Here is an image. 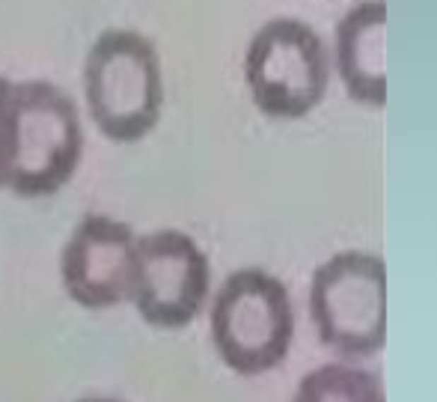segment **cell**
<instances>
[{"instance_id":"9c48e42d","label":"cell","mask_w":437,"mask_h":402,"mask_svg":"<svg viewBox=\"0 0 437 402\" xmlns=\"http://www.w3.org/2000/svg\"><path fill=\"white\" fill-rule=\"evenodd\" d=\"M291 402H387L381 379L348 364H325L301 379Z\"/></svg>"},{"instance_id":"8992f818","label":"cell","mask_w":437,"mask_h":402,"mask_svg":"<svg viewBox=\"0 0 437 402\" xmlns=\"http://www.w3.org/2000/svg\"><path fill=\"white\" fill-rule=\"evenodd\" d=\"M211 286L209 256L182 229H155L134 239L128 298L140 319L161 331L191 325Z\"/></svg>"},{"instance_id":"ba28073f","label":"cell","mask_w":437,"mask_h":402,"mask_svg":"<svg viewBox=\"0 0 437 402\" xmlns=\"http://www.w3.org/2000/svg\"><path fill=\"white\" fill-rule=\"evenodd\" d=\"M337 71L354 102L381 108L387 102V4L360 0L333 30Z\"/></svg>"},{"instance_id":"6da1fadb","label":"cell","mask_w":437,"mask_h":402,"mask_svg":"<svg viewBox=\"0 0 437 402\" xmlns=\"http://www.w3.org/2000/svg\"><path fill=\"white\" fill-rule=\"evenodd\" d=\"M86 108L98 132L116 143L149 134L164 105L161 57L149 36L125 27L98 33L83 63Z\"/></svg>"},{"instance_id":"7a4b0ae2","label":"cell","mask_w":437,"mask_h":402,"mask_svg":"<svg viewBox=\"0 0 437 402\" xmlns=\"http://www.w3.org/2000/svg\"><path fill=\"white\" fill-rule=\"evenodd\" d=\"M295 307L280 277L238 268L211 301V343L217 357L244 379L276 369L291 349Z\"/></svg>"},{"instance_id":"5b68a950","label":"cell","mask_w":437,"mask_h":402,"mask_svg":"<svg viewBox=\"0 0 437 402\" xmlns=\"http://www.w3.org/2000/svg\"><path fill=\"white\" fill-rule=\"evenodd\" d=\"M244 78L262 113L298 120L327 93L330 54L315 27L280 16L253 33L244 54Z\"/></svg>"},{"instance_id":"3957f363","label":"cell","mask_w":437,"mask_h":402,"mask_svg":"<svg viewBox=\"0 0 437 402\" xmlns=\"http://www.w3.org/2000/svg\"><path fill=\"white\" fill-rule=\"evenodd\" d=\"M83 155L81 110L51 81L12 84V164L6 188L18 197L57 194Z\"/></svg>"},{"instance_id":"52a82bcc","label":"cell","mask_w":437,"mask_h":402,"mask_svg":"<svg viewBox=\"0 0 437 402\" xmlns=\"http://www.w3.org/2000/svg\"><path fill=\"white\" fill-rule=\"evenodd\" d=\"M134 229L110 214L90 212L75 224L60 256L69 298L86 310H110L128 298Z\"/></svg>"},{"instance_id":"8fae6325","label":"cell","mask_w":437,"mask_h":402,"mask_svg":"<svg viewBox=\"0 0 437 402\" xmlns=\"http://www.w3.org/2000/svg\"><path fill=\"white\" fill-rule=\"evenodd\" d=\"M81 402H120V399H105V396H93V399H81Z\"/></svg>"},{"instance_id":"30bf717a","label":"cell","mask_w":437,"mask_h":402,"mask_svg":"<svg viewBox=\"0 0 437 402\" xmlns=\"http://www.w3.org/2000/svg\"><path fill=\"white\" fill-rule=\"evenodd\" d=\"M12 164V81L0 75V188H6Z\"/></svg>"},{"instance_id":"277c9868","label":"cell","mask_w":437,"mask_h":402,"mask_svg":"<svg viewBox=\"0 0 437 402\" xmlns=\"http://www.w3.org/2000/svg\"><path fill=\"white\" fill-rule=\"evenodd\" d=\"M310 316L322 346L345 361L372 357L387 343V271L378 253L342 251L313 271Z\"/></svg>"}]
</instances>
